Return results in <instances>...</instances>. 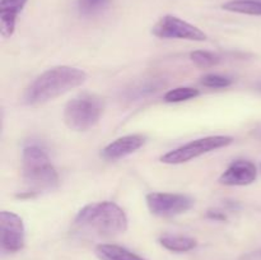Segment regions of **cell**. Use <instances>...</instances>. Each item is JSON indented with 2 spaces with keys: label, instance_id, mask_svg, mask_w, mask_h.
<instances>
[{
  "label": "cell",
  "instance_id": "cell-1",
  "mask_svg": "<svg viewBox=\"0 0 261 260\" xmlns=\"http://www.w3.org/2000/svg\"><path fill=\"white\" fill-rule=\"evenodd\" d=\"M127 229V217L114 201H97L82 208L73 231L84 239H111Z\"/></svg>",
  "mask_w": 261,
  "mask_h": 260
},
{
  "label": "cell",
  "instance_id": "cell-2",
  "mask_svg": "<svg viewBox=\"0 0 261 260\" xmlns=\"http://www.w3.org/2000/svg\"><path fill=\"white\" fill-rule=\"evenodd\" d=\"M87 73L73 66H54L37 76L23 94V102L28 106H38L55 99L86 82Z\"/></svg>",
  "mask_w": 261,
  "mask_h": 260
},
{
  "label": "cell",
  "instance_id": "cell-3",
  "mask_svg": "<svg viewBox=\"0 0 261 260\" xmlns=\"http://www.w3.org/2000/svg\"><path fill=\"white\" fill-rule=\"evenodd\" d=\"M22 175L27 189V196L38 195L41 193L55 190L60 178L50 157L38 145H28L23 150Z\"/></svg>",
  "mask_w": 261,
  "mask_h": 260
},
{
  "label": "cell",
  "instance_id": "cell-4",
  "mask_svg": "<svg viewBox=\"0 0 261 260\" xmlns=\"http://www.w3.org/2000/svg\"><path fill=\"white\" fill-rule=\"evenodd\" d=\"M105 110V101L96 93L78 94L66 103L64 109V122L74 132H86L101 119Z\"/></svg>",
  "mask_w": 261,
  "mask_h": 260
},
{
  "label": "cell",
  "instance_id": "cell-5",
  "mask_svg": "<svg viewBox=\"0 0 261 260\" xmlns=\"http://www.w3.org/2000/svg\"><path fill=\"white\" fill-rule=\"evenodd\" d=\"M232 142L233 138L228 135H212V137L200 138L167 152L161 157V162L167 165H181L213 150L228 147Z\"/></svg>",
  "mask_w": 261,
  "mask_h": 260
},
{
  "label": "cell",
  "instance_id": "cell-6",
  "mask_svg": "<svg viewBox=\"0 0 261 260\" xmlns=\"http://www.w3.org/2000/svg\"><path fill=\"white\" fill-rule=\"evenodd\" d=\"M152 33L160 38H177V40L199 41V42L206 40V35L200 28L170 14L162 17L153 25Z\"/></svg>",
  "mask_w": 261,
  "mask_h": 260
},
{
  "label": "cell",
  "instance_id": "cell-7",
  "mask_svg": "<svg viewBox=\"0 0 261 260\" xmlns=\"http://www.w3.org/2000/svg\"><path fill=\"white\" fill-rule=\"evenodd\" d=\"M145 200L150 213L163 218L185 213L194 205V199L184 194L150 193Z\"/></svg>",
  "mask_w": 261,
  "mask_h": 260
},
{
  "label": "cell",
  "instance_id": "cell-8",
  "mask_svg": "<svg viewBox=\"0 0 261 260\" xmlns=\"http://www.w3.org/2000/svg\"><path fill=\"white\" fill-rule=\"evenodd\" d=\"M24 224L22 218L13 212L0 213V242L3 251L14 254L24 246Z\"/></svg>",
  "mask_w": 261,
  "mask_h": 260
},
{
  "label": "cell",
  "instance_id": "cell-9",
  "mask_svg": "<svg viewBox=\"0 0 261 260\" xmlns=\"http://www.w3.org/2000/svg\"><path fill=\"white\" fill-rule=\"evenodd\" d=\"M256 177V166L251 161L236 160L227 167L218 181L227 186H245L254 183Z\"/></svg>",
  "mask_w": 261,
  "mask_h": 260
},
{
  "label": "cell",
  "instance_id": "cell-10",
  "mask_svg": "<svg viewBox=\"0 0 261 260\" xmlns=\"http://www.w3.org/2000/svg\"><path fill=\"white\" fill-rule=\"evenodd\" d=\"M147 138L143 134H130L117 138L101 150V157L106 161H117L133 154L143 147Z\"/></svg>",
  "mask_w": 261,
  "mask_h": 260
},
{
  "label": "cell",
  "instance_id": "cell-11",
  "mask_svg": "<svg viewBox=\"0 0 261 260\" xmlns=\"http://www.w3.org/2000/svg\"><path fill=\"white\" fill-rule=\"evenodd\" d=\"M27 0H2L0 2V32L4 38L10 37L15 30L17 17Z\"/></svg>",
  "mask_w": 261,
  "mask_h": 260
},
{
  "label": "cell",
  "instance_id": "cell-12",
  "mask_svg": "<svg viewBox=\"0 0 261 260\" xmlns=\"http://www.w3.org/2000/svg\"><path fill=\"white\" fill-rule=\"evenodd\" d=\"M94 252L99 260H145L135 252L114 244H99Z\"/></svg>",
  "mask_w": 261,
  "mask_h": 260
},
{
  "label": "cell",
  "instance_id": "cell-13",
  "mask_svg": "<svg viewBox=\"0 0 261 260\" xmlns=\"http://www.w3.org/2000/svg\"><path fill=\"white\" fill-rule=\"evenodd\" d=\"M160 244L172 252H188L195 249L198 242L193 237L182 235H165L160 239Z\"/></svg>",
  "mask_w": 261,
  "mask_h": 260
},
{
  "label": "cell",
  "instance_id": "cell-14",
  "mask_svg": "<svg viewBox=\"0 0 261 260\" xmlns=\"http://www.w3.org/2000/svg\"><path fill=\"white\" fill-rule=\"evenodd\" d=\"M224 10L240 14L261 15V2L259 0H232L222 5Z\"/></svg>",
  "mask_w": 261,
  "mask_h": 260
},
{
  "label": "cell",
  "instance_id": "cell-15",
  "mask_svg": "<svg viewBox=\"0 0 261 260\" xmlns=\"http://www.w3.org/2000/svg\"><path fill=\"white\" fill-rule=\"evenodd\" d=\"M200 94L199 89L191 88V87H177V88L170 89L165 94V101L168 103H177V102L189 101Z\"/></svg>",
  "mask_w": 261,
  "mask_h": 260
},
{
  "label": "cell",
  "instance_id": "cell-16",
  "mask_svg": "<svg viewBox=\"0 0 261 260\" xmlns=\"http://www.w3.org/2000/svg\"><path fill=\"white\" fill-rule=\"evenodd\" d=\"M190 59L198 68L208 69L213 68V66L218 65L221 58L217 54L211 53V51L205 50H196L190 54Z\"/></svg>",
  "mask_w": 261,
  "mask_h": 260
},
{
  "label": "cell",
  "instance_id": "cell-17",
  "mask_svg": "<svg viewBox=\"0 0 261 260\" xmlns=\"http://www.w3.org/2000/svg\"><path fill=\"white\" fill-rule=\"evenodd\" d=\"M109 0H78V9L82 15H93L101 12Z\"/></svg>",
  "mask_w": 261,
  "mask_h": 260
},
{
  "label": "cell",
  "instance_id": "cell-18",
  "mask_svg": "<svg viewBox=\"0 0 261 260\" xmlns=\"http://www.w3.org/2000/svg\"><path fill=\"white\" fill-rule=\"evenodd\" d=\"M201 84L208 88H227L232 84V79L219 74H206L201 78Z\"/></svg>",
  "mask_w": 261,
  "mask_h": 260
},
{
  "label": "cell",
  "instance_id": "cell-19",
  "mask_svg": "<svg viewBox=\"0 0 261 260\" xmlns=\"http://www.w3.org/2000/svg\"><path fill=\"white\" fill-rule=\"evenodd\" d=\"M208 217L212 219H217V221H224V219H226V216H224L222 212H218V211L208 212Z\"/></svg>",
  "mask_w": 261,
  "mask_h": 260
},
{
  "label": "cell",
  "instance_id": "cell-20",
  "mask_svg": "<svg viewBox=\"0 0 261 260\" xmlns=\"http://www.w3.org/2000/svg\"><path fill=\"white\" fill-rule=\"evenodd\" d=\"M259 89H260V91H261V83L259 84Z\"/></svg>",
  "mask_w": 261,
  "mask_h": 260
},
{
  "label": "cell",
  "instance_id": "cell-21",
  "mask_svg": "<svg viewBox=\"0 0 261 260\" xmlns=\"http://www.w3.org/2000/svg\"><path fill=\"white\" fill-rule=\"evenodd\" d=\"M259 2H261V0H259Z\"/></svg>",
  "mask_w": 261,
  "mask_h": 260
}]
</instances>
